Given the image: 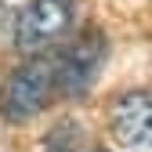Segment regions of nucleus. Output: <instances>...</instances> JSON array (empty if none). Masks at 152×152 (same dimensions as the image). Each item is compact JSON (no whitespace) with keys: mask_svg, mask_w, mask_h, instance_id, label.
Segmentation results:
<instances>
[{"mask_svg":"<svg viewBox=\"0 0 152 152\" xmlns=\"http://www.w3.org/2000/svg\"><path fill=\"white\" fill-rule=\"evenodd\" d=\"M76 145H80V123L76 120H62V123H54L47 130L40 152H76Z\"/></svg>","mask_w":152,"mask_h":152,"instance_id":"39448f33","label":"nucleus"},{"mask_svg":"<svg viewBox=\"0 0 152 152\" xmlns=\"http://www.w3.org/2000/svg\"><path fill=\"white\" fill-rule=\"evenodd\" d=\"M54 87V58H29L11 69L0 83V120L7 123H29L47 109Z\"/></svg>","mask_w":152,"mask_h":152,"instance_id":"f257e3e1","label":"nucleus"},{"mask_svg":"<svg viewBox=\"0 0 152 152\" xmlns=\"http://www.w3.org/2000/svg\"><path fill=\"white\" fill-rule=\"evenodd\" d=\"M72 26V0H29L15 22L18 51H40Z\"/></svg>","mask_w":152,"mask_h":152,"instance_id":"7ed1b4c3","label":"nucleus"},{"mask_svg":"<svg viewBox=\"0 0 152 152\" xmlns=\"http://www.w3.org/2000/svg\"><path fill=\"white\" fill-rule=\"evenodd\" d=\"M98 152H105V148H98Z\"/></svg>","mask_w":152,"mask_h":152,"instance_id":"423d86ee","label":"nucleus"},{"mask_svg":"<svg viewBox=\"0 0 152 152\" xmlns=\"http://www.w3.org/2000/svg\"><path fill=\"white\" fill-rule=\"evenodd\" d=\"M105 58H109V40L102 29H87L83 36H76V44H69L54 58V87H58V94L62 98H83L94 87Z\"/></svg>","mask_w":152,"mask_h":152,"instance_id":"f03ea898","label":"nucleus"},{"mask_svg":"<svg viewBox=\"0 0 152 152\" xmlns=\"http://www.w3.org/2000/svg\"><path fill=\"white\" fill-rule=\"evenodd\" d=\"M109 130L123 148L152 152V91H123L112 98Z\"/></svg>","mask_w":152,"mask_h":152,"instance_id":"20e7f679","label":"nucleus"}]
</instances>
